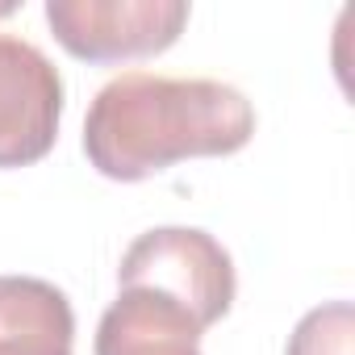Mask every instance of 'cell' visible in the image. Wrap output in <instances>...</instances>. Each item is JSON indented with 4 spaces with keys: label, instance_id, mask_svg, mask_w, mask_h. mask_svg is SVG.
<instances>
[{
    "label": "cell",
    "instance_id": "52a82bcc",
    "mask_svg": "<svg viewBox=\"0 0 355 355\" xmlns=\"http://www.w3.org/2000/svg\"><path fill=\"white\" fill-rule=\"evenodd\" d=\"M351 338H355L351 301H330L297 322L284 355H351Z\"/></svg>",
    "mask_w": 355,
    "mask_h": 355
},
{
    "label": "cell",
    "instance_id": "5b68a950",
    "mask_svg": "<svg viewBox=\"0 0 355 355\" xmlns=\"http://www.w3.org/2000/svg\"><path fill=\"white\" fill-rule=\"evenodd\" d=\"M96 355H201V322L150 288H121L101 313Z\"/></svg>",
    "mask_w": 355,
    "mask_h": 355
},
{
    "label": "cell",
    "instance_id": "6da1fadb",
    "mask_svg": "<svg viewBox=\"0 0 355 355\" xmlns=\"http://www.w3.org/2000/svg\"><path fill=\"white\" fill-rule=\"evenodd\" d=\"M255 138L251 101L222 80L121 71L88 105L84 155L109 180L134 184L197 155H234Z\"/></svg>",
    "mask_w": 355,
    "mask_h": 355
},
{
    "label": "cell",
    "instance_id": "8992f818",
    "mask_svg": "<svg viewBox=\"0 0 355 355\" xmlns=\"http://www.w3.org/2000/svg\"><path fill=\"white\" fill-rule=\"evenodd\" d=\"M76 313L63 288L38 276H0V355H71Z\"/></svg>",
    "mask_w": 355,
    "mask_h": 355
},
{
    "label": "cell",
    "instance_id": "3957f363",
    "mask_svg": "<svg viewBox=\"0 0 355 355\" xmlns=\"http://www.w3.org/2000/svg\"><path fill=\"white\" fill-rule=\"evenodd\" d=\"M189 13V0H46L59 46L84 63L159 55L180 38Z\"/></svg>",
    "mask_w": 355,
    "mask_h": 355
},
{
    "label": "cell",
    "instance_id": "277c9868",
    "mask_svg": "<svg viewBox=\"0 0 355 355\" xmlns=\"http://www.w3.org/2000/svg\"><path fill=\"white\" fill-rule=\"evenodd\" d=\"M63 117V76L26 38L0 34V167L51 155Z\"/></svg>",
    "mask_w": 355,
    "mask_h": 355
},
{
    "label": "cell",
    "instance_id": "7a4b0ae2",
    "mask_svg": "<svg viewBox=\"0 0 355 355\" xmlns=\"http://www.w3.org/2000/svg\"><path fill=\"white\" fill-rule=\"evenodd\" d=\"M121 288H150L184 305L201 330L222 322L234 305V259L197 226H155L130 243L117 268Z\"/></svg>",
    "mask_w": 355,
    "mask_h": 355
}]
</instances>
